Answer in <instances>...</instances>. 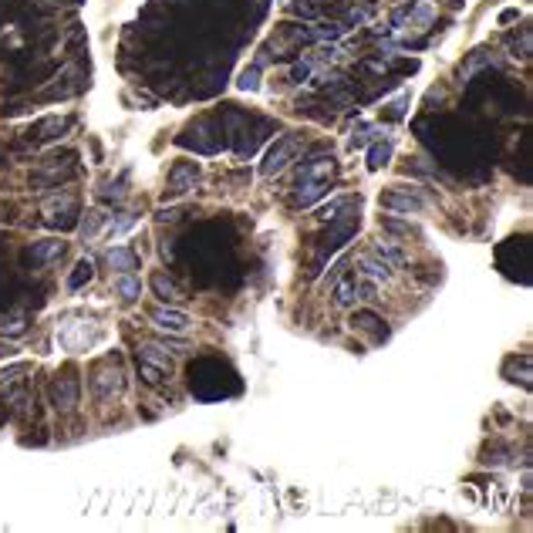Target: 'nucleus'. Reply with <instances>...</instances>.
Returning a JSON list of instances; mask_svg holds the SVG:
<instances>
[{
  "label": "nucleus",
  "mask_w": 533,
  "mask_h": 533,
  "mask_svg": "<svg viewBox=\"0 0 533 533\" xmlns=\"http://www.w3.org/2000/svg\"><path fill=\"white\" fill-rule=\"evenodd\" d=\"M152 290L162 297V301H169V304H176V301H183V290L176 287V280L166 274H155L152 277Z\"/></svg>",
  "instance_id": "nucleus-14"
},
{
  "label": "nucleus",
  "mask_w": 533,
  "mask_h": 533,
  "mask_svg": "<svg viewBox=\"0 0 533 533\" xmlns=\"http://www.w3.org/2000/svg\"><path fill=\"white\" fill-rule=\"evenodd\" d=\"M381 203H385L388 210H398V213H422V210H426V199L412 196V193H388Z\"/></svg>",
  "instance_id": "nucleus-8"
},
{
  "label": "nucleus",
  "mask_w": 533,
  "mask_h": 533,
  "mask_svg": "<svg viewBox=\"0 0 533 533\" xmlns=\"http://www.w3.org/2000/svg\"><path fill=\"white\" fill-rule=\"evenodd\" d=\"M358 301H361V280H358V274L341 277V284L335 290V307H354Z\"/></svg>",
  "instance_id": "nucleus-7"
},
{
  "label": "nucleus",
  "mask_w": 533,
  "mask_h": 533,
  "mask_svg": "<svg viewBox=\"0 0 533 533\" xmlns=\"http://www.w3.org/2000/svg\"><path fill=\"white\" fill-rule=\"evenodd\" d=\"M388 159H392V142H381V145H375L368 152V169H381Z\"/></svg>",
  "instance_id": "nucleus-16"
},
{
  "label": "nucleus",
  "mask_w": 533,
  "mask_h": 533,
  "mask_svg": "<svg viewBox=\"0 0 533 533\" xmlns=\"http://www.w3.org/2000/svg\"><path fill=\"white\" fill-rule=\"evenodd\" d=\"M358 277L361 280H371V284H388L392 280V267L385 263V260H378V257H371V253H361L358 257Z\"/></svg>",
  "instance_id": "nucleus-5"
},
{
  "label": "nucleus",
  "mask_w": 533,
  "mask_h": 533,
  "mask_svg": "<svg viewBox=\"0 0 533 533\" xmlns=\"http://www.w3.org/2000/svg\"><path fill=\"white\" fill-rule=\"evenodd\" d=\"M199 179V169L193 166V162H186V166H179L176 172H172V189L176 193H186V189H193Z\"/></svg>",
  "instance_id": "nucleus-15"
},
{
  "label": "nucleus",
  "mask_w": 533,
  "mask_h": 533,
  "mask_svg": "<svg viewBox=\"0 0 533 533\" xmlns=\"http://www.w3.org/2000/svg\"><path fill=\"white\" fill-rule=\"evenodd\" d=\"M297 152H301V138H297V136L277 138L274 145H270V152L263 155V166H260V172H263V176H277V172L287 166V162Z\"/></svg>",
  "instance_id": "nucleus-1"
},
{
  "label": "nucleus",
  "mask_w": 533,
  "mask_h": 533,
  "mask_svg": "<svg viewBox=\"0 0 533 533\" xmlns=\"http://www.w3.org/2000/svg\"><path fill=\"white\" fill-rule=\"evenodd\" d=\"M28 324L20 314H11V318H0V335H20Z\"/></svg>",
  "instance_id": "nucleus-19"
},
{
  "label": "nucleus",
  "mask_w": 533,
  "mask_h": 533,
  "mask_svg": "<svg viewBox=\"0 0 533 533\" xmlns=\"http://www.w3.org/2000/svg\"><path fill=\"white\" fill-rule=\"evenodd\" d=\"M108 267L119 270V274H132V270L138 267V257L128 250V246H115V250H108Z\"/></svg>",
  "instance_id": "nucleus-11"
},
{
  "label": "nucleus",
  "mask_w": 533,
  "mask_h": 533,
  "mask_svg": "<svg viewBox=\"0 0 533 533\" xmlns=\"http://www.w3.org/2000/svg\"><path fill=\"white\" fill-rule=\"evenodd\" d=\"M0 358H17V345L4 341V345H0Z\"/></svg>",
  "instance_id": "nucleus-23"
},
{
  "label": "nucleus",
  "mask_w": 533,
  "mask_h": 533,
  "mask_svg": "<svg viewBox=\"0 0 533 533\" xmlns=\"http://www.w3.org/2000/svg\"><path fill=\"white\" fill-rule=\"evenodd\" d=\"M335 172V155H321L314 162H307L297 176V186H328V176Z\"/></svg>",
  "instance_id": "nucleus-3"
},
{
  "label": "nucleus",
  "mask_w": 533,
  "mask_h": 533,
  "mask_svg": "<svg viewBox=\"0 0 533 533\" xmlns=\"http://www.w3.org/2000/svg\"><path fill=\"white\" fill-rule=\"evenodd\" d=\"M51 398H54V405L58 409H75L78 405V385L75 378H58L54 381V388H51Z\"/></svg>",
  "instance_id": "nucleus-9"
},
{
  "label": "nucleus",
  "mask_w": 533,
  "mask_h": 533,
  "mask_svg": "<svg viewBox=\"0 0 533 533\" xmlns=\"http://www.w3.org/2000/svg\"><path fill=\"white\" fill-rule=\"evenodd\" d=\"M122 371L112 365V368H98L95 371V378H92V388H95V395L98 398H112V395H119L122 392Z\"/></svg>",
  "instance_id": "nucleus-4"
},
{
  "label": "nucleus",
  "mask_w": 533,
  "mask_h": 533,
  "mask_svg": "<svg viewBox=\"0 0 533 533\" xmlns=\"http://www.w3.org/2000/svg\"><path fill=\"white\" fill-rule=\"evenodd\" d=\"M115 290H119V297H122L125 304H132V301H138V297H142V280H138L136 274H119V280H115Z\"/></svg>",
  "instance_id": "nucleus-13"
},
{
  "label": "nucleus",
  "mask_w": 533,
  "mask_h": 533,
  "mask_svg": "<svg viewBox=\"0 0 533 533\" xmlns=\"http://www.w3.org/2000/svg\"><path fill=\"white\" fill-rule=\"evenodd\" d=\"M345 206H348L345 199H335V203H328V206H321V220H328V223H331V220H335V216L341 213Z\"/></svg>",
  "instance_id": "nucleus-21"
},
{
  "label": "nucleus",
  "mask_w": 533,
  "mask_h": 533,
  "mask_svg": "<svg viewBox=\"0 0 533 533\" xmlns=\"http://www.w3.org/2000/svg\"><path fill=\"white\" fill-rule=\"evenodd\" d=\"M105 220H108L105 213H88V220L81 223V236H85V240H95V233L102 229V223H105Z\"/></svg>",
  "instance_id": "nucleus-18"
},
{
  "label": "nucleus",
  "mask_w": 533,
  "mask_h": 533,
  "mask_svg": "<svg viewBox=\"0 0 533 533\" xmlns=\"http://www.w3.org/2000/svg\"><path fill=\"white\" fill-rule=\"evenodd\" d=\"M138 361H145V365L159 368L162 375H166V371H172V358H169L166 351H162V345H152V341L138 348Z\"/></svg>",
  "instance_id": "nucleus-10"
},
{
  "label": "nucleus",
  "mask_w": 533,
  "mask_h": 533,
  "mask_svg": "<svg viewBox=\"0 0 533 533\" xmlns=\"http://www.w3.org/2000/svg\"><path fill=\"white\" fill-rule=\"evenodd\" d=\"M138 368H142V375H145V381H149V385H159V375H162V371H159V368H152V365H145V361H138Z\"/></svg>",
  "instance_id": "nucleus-22"
},
{
  "label": "nucleus",
  "mask_w": 533,
  "mask_h": 533,
  "mask_svg": "<svg viewBox=\"0 0 533 533\" xmlns=\"http://www.w3.org/2000/svg\"><path fill=\"white\" fill-rule=\"evenodd\" d=\"M368 253H371V257H378V260H385L392 270H395V267H402V263L409 260V253H405L398 244H392V240H375V244L368 246Z\"/></svg>",
  "instance_id": "nucleus-6"
},
{
  "label": "nucleus",
  "mask_w": 533,
  "mask_h": 533,
  "mask_svg": "<svg viewBox=\"0 0 533 533\" xmlns=\"http://www.w3.org/2000/svg\"><path fill=\"white\" fill-rule=\"evenodd\" d=\"M152 324L159 328V331H166V335H183L186 328L193 324L189 321V314H183V311H176V307H152Z\"/></svg>",
  "instance_id": "nucleus-2"
},
{
  "label": "nucleus",
  "mask_w": 533,
  "mask_h": 533,
  "mask_svg": "<svg viewBox=\"0 0 533 533\" xmlns=\"http://www.w3.org/2000/svg\"><path fill=\"white\" fill-rule=\"evenodd\" d=\"M88 280H92V260H81V263L75 267V274L68 277V287L78 290L81 284H88Z\"/></svg>",
  "instance_id": "nucleus-17"
},
{
  "label": "nucleus",
  "mask_w": 533,
  "mask_h": 533,
  "mask_svg": "<svg viewBox=\"0 0 533 533\" xmlns=\"http://www.w3.org/2000/svg\"><path fill=\"white\" fill-rule=\"evenodd\" d=\"M61 253H64V240H41V244L31 246L28 260H31V263H47V260L61 257Z\"/></svg>",
  "instance_id": "nucleus-12"
},
{
  "label": "nucleus",
  "mask_w": 533,
  "mask_h": 533,
  "mask_svg": "<svg viewBox=\"0 0 533 533\" xmlns=\"http://www.w3.org/2000/svg\"><path fill=\"white\" fill-rule=\"evenodd\" d=\"M132 227H136V220H132V216H125V220H119V223H112V227H108V236H112V240H119V236H125Z\"/></svg>",
  "instance_id": "nucleus-20"
}]
</instances>
